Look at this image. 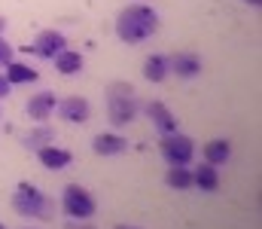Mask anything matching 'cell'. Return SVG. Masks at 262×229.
<instances>
[{
  "label": "cell",
  "mask_w": 262,
  "mask_h": 229,
  "mask_svg": "<svg viewBox=\"0 0 262 229\" xmlns=\"http://www.w3.org/2000/svg\"><path fill=\"white\" fill-rule=\"evenodd\" d=\"M156 28H159V15L146 3L125 6L116 15V34H119L122 43H143V40H149L156 34Z\"/></svg>",
  "instance_id": "6da1fadb"
},
{
  "label": "cell",
  "mask_w": 262,
  "mask_h": 229,
  "mask_svg": "<svg viewBox=\"0 0 262 229\" xmlns=\"http://www.w3.org/2000/svg\"><path fill=\"white\" fill-rule=\"evenodd\" d=\"M12 211L21 217H34V220H52L55 217V199H49L34 183H18L12 193Z\"/></svg>",
  "instance_id": "7a4b0ae2"
},
{
  "label": "cell",
  "mask_w": 262,
  "mask_h": 229,
  "mask_svg": "<svg viewBox=\"0 0 262 229\" xmlns=\"http://www.w3.org/2000/svg\"><path fill=\"white\" fill-rule=\"evenodd\" d=\"M107 116L113 126H128L137 116V98H134V86L128 82H113L107 89Z\"/></svg>",
  "instance_id": "3957f363"
},
{
  "label": "cell",
  "mask_w": 262,
  "mask_h": 229,
  "mask_svg": "<svg viewBox=\"0 0 262 229\" xmlns=\"http://www.w3.org/2000/svg\"><path fill=\"white\" fill-rule=\"evenodd\" d=\"M61 208H64V214L70 220H89V217L98 211L95 196H92L85 186H79V183H67L64 186V193H61Z\"/></svg>",
  "instance_id": "277c9868"
},
{
  "label": "cell",
  "mask_w": 262,
  "mask_h": 229,
  "mask_svg": "<svg viewBox=\"0 0 262 229\" xmlns=\"http://www.w3.org/2000/svg\"><path fill=\"white\" fill-rule=\"evenodd\" d=\"M159 153L168 165H189L192 156H195V144H192V138H186L180 132H171V135H162Z\"/></svg>",
  "instance_id": "5b68a950"
},
{
  "label": "cell",
  "mask_w": 262,
  "mask_h": 229,
  "mask_svg": "<svg viewBox=\"0 0 262 229\" xmlns=\"http://www.w3.org/2000/svg\"><path fill=\"white\" fill-rule=\"evenodd\" d=\"M55 113L64 119V122H85L92 116V104L89 98H79V95H67L55 104Z\"/></svg>",
  "instance_id": "8992f818"
},
{
  "label": "cell",
  "mask_w": 262,
  "mask_h": 229,
  "mask_svg": "<svg viewBox=\"0 0 262 229\" xmlns=\"http://www.w3.org/2000/svg\"><path fill=\"white\" fill-rule=\"evenodd\" d=\"M61 49H67V40L58 31H40L34 40V55H40V58H55Z\"/></svg>",
  "instance_id": "52a82bcc"
},
{
  "label": "cell",
  "mask_w": 262,
  "mask_h": 229,
  "mask_svg": "<svg viewBox=\"0 0 262 229\" xmlns=\"http://www.w3.org/2000/svg\"><path fill=\"white\" fill-rule=\"evenodd\" d=\"M55 104H58V98L52 95V92H37V95H31L28 98V116L31 119H37V122H46L52 113H55Z\"/></svg>",
  "instance_id": "ba28073f"
},
{
  "label": "cell",
  "mask_w": 262,
  "mask_h": 229,
  "mask_svg": "<svg viewBox=\"0 0 262 229\" xmlns=\"http://www.w3.org/2000/svg\"><path fill=\"white\" fill-rule=\"evenodd\" d=\"M146 113H149L152 126L159 129V135H171V132H177V116L168 110L165 101H149V104H146Z\"/></svg>",
  "instance_id": "9c48e42d"
},
{
  "label": "cell",
  "mask_w": 262,
  "mask_h": 229,
  "mask_svg": "<svg viewBox=\"0 0 262 229\" xmlns=\"http://www.w3.org/2000/svg\"><path fill=\"white\" fill-rule=\"evenodd\" d=\"M168 61H171V74H177L180 79H195L201 74V58L195 52H177Z\"/></svg>",
  "instance_id": "30bf717a"
},
{
  "label": "cell",
  "mask_w": 262,
  "mask_h": 229,
  "mask_svg": "<svg viewBox=\"0 0 262 229\" xmlns=\"http://www.w3.org/2000/svg\"><path fill=\"white\" fill-rule=\"evenodd\" d=\"M92 150L98 156H119V153L128 150V141L122 135H116V132H101V135H95Z\"/></svg>",
  "instance_id": "8fae6325"
},
{
  "label": "cell",
  "mask_w": 262,
  "mask_h": 229,
  "mask_svg": "<svg viewBox=\"0 0 262 229\" xmlns=\"http://www.w3.org/2000/svg\"><path fill=\"white\" fill-rule=\"evenodd\" d=\"M37 156H40V162H43L49 171H61V168H67V165L73 162V153L64 150V147H55V144L40 147V150H37Z\"/></svg>",
  "instance_id": "7c38bea8"
},
{
  "label": "cell",
  "mask_w": 262,
  "mask_h": 229,
  "mask_svg": "<svg viewBox=\"0 0 262 229\" xmlns=\"http://www.w3.org/2000/svg\"><path fill=\"white\" fill-rule=\"evenodd\" d=\"M229 159H232V144H229L226 138H216V141H207V144H204V162H207V165L220 168V165H226Z\"/></svg>",
  "instance_id": "4fadbf2b"
},
{
  "label": "cell",
  "mask_w": 262,
  "mask_h": 229,
  "mask_svg": "<svg viewBox=\"0 0 262 229\" xmlns=\"http://www.w3.org/2000/svg\"><path fill=\"white\" fill-rule=\"evenodd\" d=\"M168 74H171L168 55H149V58L143 61V76H146L149 82H162V79H168Z\"/></svg>",
  "instance_id": "5bb4252c"
},
{
  "label": "cell",
  "mask_w": 262,
  "mask_h": 229,
  "mask_svg": "<svg viewBox=\"0 0 262 229\" xmlns=\"http://www.w3.org/2000/svg\"><path fill=\"white\" fill-rule=\"evenodd\" d=\"M192 186L198 190H204V193H213L216 186H220V171L213 168V165H198L195 171H192Z\"/></svg>",
  "instance_id": "9a60e30c"
},
{
  "label": "cell",
  "mask_w": 262,
  "mask_h": 229,
  "mask_svg": "<svg viewBox=\"0 0 262 229\" xmlns=\"http://www.w3.org/2000/svg\"><path fill=\"white\" fill-rule=\"evenodd\" d=\"M52 61H55V71H58V74H64V76H73V74H79V71H82V55H79V52H73V49H61Z\"/></svg>",
  "instance_id": "2e32d148"
},
{
  "label": "cell",
  "mask_w": 262,
  "mask_h": 229,
  "mask_svg": "<svg viewBox=\"0 0 262 229\" xmlns=\"http://www.w3.org/2000/svg\"><path fill=\"white\" fill-rule=\"evenodd\" d=\"M3 74H6V79H9V86H18V82H37V71H34L31 65L15 61V58L3 68Z\"/></svg>",
  "instance_id": "e0dca14e"
},
{
  "label": "cell",
  "mask_w": 262,
  "mask_h": 229,
  "mask_svg": "<svg viewBox=\"0 0 262 229\" xmlns=\"http://www.w3.org/2000/svg\"><path fill=\"white\" fill-rule=\"evenodd\" d=\"M165 180H168V186H174V190H189V186H192V171H189V165H171Z\"/></svg>",
  "instance_id": "ac0fdd59"
},
{
  "label": "cell",
  "mask_w": 262,
  "mask_h": 229,
  "mask_svg": "<svg viewBox=\"0 0 262 229\" xmlns=\"http://www.w3.org/2000/svg\"><path fill=\"white\" fill-rule=\"evenodd\" d=\"M52 138H55V132H52L49 126H40V129H31V132H28L25 147H28V150H40V147L52 144Z\"/></svg>",
  "instance_id": "d6986e66"
},
{
  "label": "cell",
  "mask_w": 262,
  "mask_h": 229,
  "mask_svg": "<svg viewBox=\"0 0 262 229\" xmlns=\"http://www.w3.org/2000/svg\"><path fill=\"white\" fill-rule=\"evenodd\" d=\"M12 55H15V52H12V46H9V43L0 37V71H3V68L12 61Z\"/></svg>",
  "instance_id": "ffe728a7"
},
{
  "label": "cell",
  "mask_w": 262,
  "mask_h": 229,
  "mask_svg": "<svg viewBox=\"0 0 262 229\" xmlns=\"http://www.w3.org/2000/svg\"><path fill=\"white\" fill-rule=\"evenodd\" d=\"M9 92H12V86H9V79H6V74L0 71V98H6Z\"/></svg>",
  "instance_id": "44dd1931"
},
{
  "label": "cell",
  "mask_w": 262,
  "mask_h": 229,
  "mask_svg": "<svg viewBox=\"0 0 262 229\" xmlns=\"http://www.w3.org/2000/svg\"><path fill=\"white\" fill-rule=\"evenodd\" d=\"M67 229H95V226H92V223H85V220H79V223H76V220H70Z\"/></svg>",
  "instance_id": "7402d4cb"
},
{
  "label": "cell",
  "mask_w": 262,
  "mask_h": 229,
  "mask_svg": "<svg viewBox=\"0 0 262 229\" xmlns=\"http://www.w3.org/2000/svg\"><path fill=\"white\" fill-rule=\"evenodd\" d=\"M3 31H6V18L0 15V37H3Z\"/></svg>",
  "instance_id": "603a6c76"
},
{
  "label": "cell",
  "mask_w": 262,
  "mask_h": 229,
  "mask_svg": "<svg viewBox=\"0 0 262 229\" xmlns=\"http://www.w3.org/2000/svg\"><path fill=\"white\" fill-rule=\"evenodd\" d=\"M244 3H250V6H262V0H244Z\"/></svg>",
  "instance_id": "cb8c5ba5"
},
{
  "label": "cell",
  "mask_w": 262,
  "mask_h": 229,
  "mask_svg": "<svg viewBox=\"0 0 262 229\" xmlns=\"http://www.w3.org/2000/svg\"><path fill=\"white\" fill-rule=\"evenodd\" d=\"M113 229H140V226H125V223H119V226H113Z\"/></svg>",
  "instance_id": "d4e9b609"
},
{
  "label": "cell",
  "mask_w": 262,
  "mask_h": 229,
  "mask_svg": "<svg viewBox=\"0 0 262 229\" xmlns=\"http://www.w3.org/2000/svg\"><path fill=\"white\" fill-rule=\"evenodd\" d=\"M0 229H6V226H3V223H0Z\"/></svg>",
  "instance_id": "484cf974"
}]
</instances>
